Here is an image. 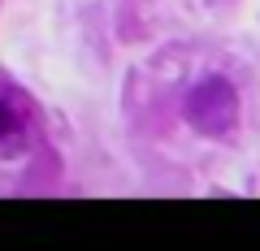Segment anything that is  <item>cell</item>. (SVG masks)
<instances>
[{
    "instance_id": "cell-1",
    "label": "cell",
    "mask_w": 260,
    "mask_h": 251,
    "mask_svg": "<svg viewBox=\"0 0 260 251\" xmlns=\"http://www.w3.org/2000/svg\"><path fill=\"white\" fill-rule=\"evenodd\" d=\"M186 121H191L200 134H230L239 126V91H234L225 78H204L186 95Z\"/></svg>"
},
{
    "instance_id": "cell-2",
    "label": "cell",
    "mask_w": 260,
    "mask_h": 251,
    "mask_svg": "<svg viewBox=\"0 0 260 251\" xmlns=\"http://www.w3.org/2000/svg\"><path fill=\"white\" fill-rule=\"evenodd\" d=\"M13 130H18V117H13V109H9V104L0 100V143L9 139V134H13Z\"/></svg>"
}]
</instances>
